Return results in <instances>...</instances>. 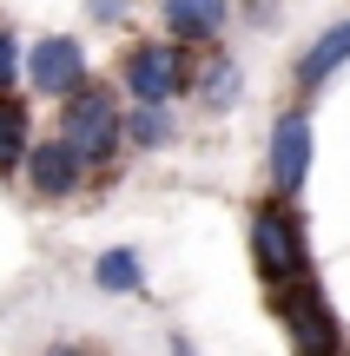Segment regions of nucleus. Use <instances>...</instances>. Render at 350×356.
<instances>
[{
    "mask_svg": "<svg viewBox=\"0 0 350 356\" xmlns=\"http://www.w3.org/2000/svg\"><path fill=\"white\" fill-rule=\"evenodd\" d=\"M251 257H258V277H264V291H278V284H298V277H311L304 225H298V211H291L285 198H264L258 211H251Z\"/></svg>",
    "mask_w": 350,
    "mask_h": 356,
    "instance_id": "2",
    "label": "nucleus"
},
{
    "mask_svg": "<svg viewBox=\"0 0 350 356\" xmlns=\"http://www.w3.org/2000/svg\"><path fill=\"white\" fill-rule=\"evenodd\" d=\"M20 60H26V53H20V40L0 26V92H13V79H20Z\"/></svg>",
    "mask_w": 350,
    "mask_h": 356,
    "instance_id": "14",
    "label": "nucleus"
},
{
    "mask_svg": "<svg viewBox=\"0 0 350 356\" xmlns=\"http://www.w3.org/2000/svg\"><path fill=\"white\" fill-rule=\"evenodd\" d=\"M166 356H198V350H192V343H185V337H172V350H166Z\"/></svg>",
    "mask_w": 350,
    "mask_h": 356,
    "instance_id": "17",
    "label": "nucleus"
},
{
    "mask_svg": "<svg viewBox=\"0 0 350 356\" xmlns=\"http://www.w3.org/2000/svg\"><path fill=\"white\" fill-rule=\"evenodd\" d=\"M304 172H311V113L291 106V113H278V126H271V191L278 198H298Z\"/></svg>",
    "mask_w": 350,
    "mask_h": 356,
    "instance_id": "6",
    "label": "nucleus"
},
{
    "mask_svg": "<svg viewBox=\"0 0 350 356\" xmlns=\"http://www.w3.org/2000/svg\"><path fill=\"white\" fill-rule=\"evenodd\" d=\"M350 60V20H337V26H324V33L304 47V60H298V86H324L331 73Z\"/></svg>",
    "mask_w": 350,
    "mask_h": 356,
    "instance_id": "9",
    "label": "nucleus"
},
{
    "mask_svg": "<svg viewBox=\"0 0 350 356\" xmlns=\"http://www.w3.org/2000/svg\"><path fill=\"white\" fill-rule=\"evenodd\" d=\"M86 13L113 26V20H126V13H132V0H86Z\"/></svg>",
    "mask_w": 350,
    "mask_h": 356,
    "instance_id": "15",
    "label": "nucleus"
},
{
    "mask_svg": "<svg viewBox=\"0 0 350 356\" xmlns=\"http://www.w3.org/2000/svg\"><path fill=\"white\" fill-rule=\"evenodd\" d=\"M20 159H26V106L0 92V172H20Z\"/></svg>",
    "mask_w": 350,
    "mask_h": 356,
    "instance_id": "11",
    "label": "nucleus"
},
{
    "mask_svg": "<svg viewBox=\"0 0 350 356\" xmlns=\"http://www.w3.org/2000/svg\"><path fill=\"white\" fill-rule=\"evenodd\" d=\"M159 13H166V33L179 47H198V40H218L232 0H159Z\"/></svg>",
    "mask_w": 350,
    "mask_h": 356,
    "instance_id": "8",
    "label": "nucleus"
},
{
    "mask_svg": "<svg viewBox=\"0 0 350 356\" xmlns=\"http://www.w3.org/2000/svg\"><path fill=\"white\" fill-rule=\"evenodd\" d=\"M271 310H278V323H285V337H291V350H298V356H344L337 310L324 304V291H317L311 277L278 284V291H271Z\"/></svg>",
    "mask_w": 350,
    "mask_h": 356,
    "instance_id": "3",
    "label": "nucleus"
},
{
    "mask_svg": "<svg viewBox=\"0 0 350 356\" xmlns=\"http://www.w3.org/2000/svg\"><path fill=\"white\" fill-rule=\"evenodd\" d=\"M126 139L132 145H166L172 139V113L166 106H132L126 113Z\"/></svg>",
    "mask_w": 350,
    "mask_h": 356,
    "instance_id": "12",
    "label": "nucleus"
},
{
    "mask_svg": "<svg viewBox=\"0 0 350 356\" xmlns=\"http://www.w3.org/2000/svg\"><path fill=\"white\" fill-rule=\"evenodd\" d=\"M93 284H100V291H139L145 284V264H139V251H100L93 257Z\"/></svg>",
    "mask_w": 350,
    "mask_h": 356,
    "instance_id": "10",
    "label": "nucleus"
},
{
    "mask_svg": "<svg viewBox=\"0 0 350 356\" xmlns=\"http://www.w3.org/2000/svg\"><path fill=\"white\" fill-rule=\"evenodd\" d=\"M47 356H100V350H86V343H60V350H47Z\"/></svg>",
    "mask_w": 350,
    "mask_h": 356,
    "instance_id": "16",
    "label": "nucleus"
},
{
    "mask_svg": "<svg viewBox=\"0 0 350 356\" xmlns=\"http://www.w3.org/2000/svg\"><path fill=\"white\" fill-rule=\"evenodd\" d=\"M26 185L40 191V198H73L79 185H86V159L73 152V145L53 132V139H40V145H26Z\"/></svg>",
    "mask_w": 350,
    "mask_h": 356,
    "instance_id": "7",
    "label": "nucleus"
},
{
    "mask_svg": "<svg viewBox=\"0 0 350 356\" xmlns=\"http://www.w3.org/2000/svg\"><path fill=\"white\" fill-rule=\"evenodd\" d=\"M126 92L139 106H172L185 92V79H192V66H185V53H179V40H145V47H132L126 53Z\"/></svg>",
    "mask_w": 350,
    "mask_h": 356,
    "instance_id": "4",
    "label": "nucleus"
},
{
    "mask_svg": "<svg viewBox=\"0 0 350 356\" xmlns=\"http://www.w3.org/2000/svg\"><path fill=\"white\" fill-rule=\"evenodd\" d=\"M20 73L33 79V92H47V99H66V92L86 86V53H79V40L47 33V40H33V47H26Z\"/></svg>",
    "mask_w": 350,
    "mask_h": 356,
    "instance_id": "5",
    "label": "nucleus"
},
{
    "mask_svg": "<svg viewBox=\"0 0 350 356\" xmlns=\"http://www.w3.org/2000/svg\"><path fill=\"white\" fill-rule=\"evenodd\" d=\"M238 92H245L238 66H232V60H212V66H205V99H212V106H232Z\"/></svg>",
    "mask_w": 350,
    "mask_h": 356,
    "instance_id": "13",
    "label": "nucleus"
},
{
    "mask_svg": "<svg viewBox=\"0 0 350 356\" xmlns=\"http://www.w3.org/2000/svg\"><path fill=\"white\" fill-rule=\"evenodd\" d=\"M60 139L73 145L79 159H86V172H106L119 159V145H126V113H119L113 86H79L60 99Z\"/></svg>",
    "mask_w": 350,
    "mask_h": 356,
    "instance_id": "1",
    "label": "nucleus"
}]
</instances>
